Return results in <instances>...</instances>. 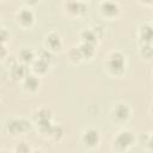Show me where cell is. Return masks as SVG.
I'll use <instances>...</instances> for the list:
<instances>
[{
	"mask_svg": "<svg viewBox=\"0 0 153 153\" xmlns=\"http://www.w3.org/2000/svg\"><path fill=\"white\" fill-rule=\"evenodd\" d=\"M109 68L112 73H122L123 68H124V59L122 56V54L120 53H112L109 60Z\"/></svg>",
	"mask_w": 153,
	"mask_h": 153,
	"instance_id": "cell-1",
	"label": "cell"
},
{
	"mask_svg": "<svg viewBox=\"0 0 153 153\" xmlns=\"http://www.w3.org/2000/svg\"><path fill=\"white\" fill-rule=\"evenodd\" d=\"M30 128V123L26 120H12L8 122V130L12 134H18L26 131Z\"/></svg>",
	"mask_w": 153,
	"mask_h": 153,
	"instance_id": "cell-2",
	"label": "cell"
},
{
	"mask_svg": "<svg viewBox=\"0 0 153 153\" xmlns=\"http://www.w3.org/2000/svg\"><path fill=\"white\" fill-rule=\"evenodd\" d=\"M133 141H134V136L130 131H122L116 137L115 145L121 149H127L133 143Z\"/></svg>",
	"mask_w": 153,
	"mask_h": 153,
	"instance_id": "cell-3",
	"label": "cell"
},
{
	"mask_svg": "<svg viewBox=\"0 0 153 153\" xmlns=\"http://www.w3.org/2000/svg\"><path fill=\"white\" fill-rule=\"evenodd\" d=\"M84 141L90 147L96 146L99 142V133L96 129H88L84 135Z\"/></svg>",
	"mask_w": 153,
	"mask_h": 153,
	"instance_id": "cell-4",
	"label": "cell"
},
{
	"mask_svg": "<svg viewBox=\"0 0 153 153\" xmlns=\"http://www.w3.org/2000/svg\"><path fill=\"white\" fill-rule=\"evenodd\" d=\"M102 11L106 16H115L118 12V6L114 1H104L102 4Z\"/></svg>",
	"mask_w": 153,
	"mask_h": 153,
	"instance_id": "cell-5",
	"label": "cell"
},
{
	"mask_svg": "<svg viewBox=\"0 0 153 153\" xmlns=\"http://www.w3.org/2000/svg\"><path fill=\"white\" fill-rule=\"evenodd\" d=\"M114 115L117 120L123 121L129 116V108L124 104H118L115 109H114Z\"/></svg>",
	"mask_w": 153,
	"mask_h": 153,
	"instance_id": "cell-6",
	"label": "cell"
},
{
	"mask_svg": "<svg viewBox=\"0 0 153 153\" xmlns=\"http://www.w3.org/2000/svg\"><path fill=\"white\" fill-rule=\"evenodd\" d=\"M18 19L24 25H30L33 22V14L29 10H22L18 14Z\"/></svg>",
	"mask_w": 153,
	"mask_h": 153,
	"instance_id": "cell-7",
	"label": "cell"
},
{
	"mask_svg": "<svg viewBox=\"0 0 153 153\" xmlns=\"http://www.w3.org/2000/svg\"><path fill=\"white\" fill-rule=\"evenodd\" d=\"M140 35H141L142 41H145L146 43L153 42V27L152 26H149V25L142 26L141 31H140Z\"/></svg>",
	"mask_w": 153,
	"mask_h": 153,
	"instance_id": "cell-8",
	"label": "cell"
},
{
	"mask_svg": "<svg viewBox=\"0 0 153 153\" xmlns=\"http://www.w3.org/2000/svg\"><path fill=\"white\" fill-rule=\"evenodd\" d=\"M47 44L49 48L51 49H59L61 47V39H60V36L56 35V33H50L48 37H47Z\"/></svg>",
	"mask_w": 153,
	"mask_h": 153,
	"instance_id": "cell-9",
	"label": "cell"
},
{
	"mask_svg": "<svg viewBox=\"0 0 153 153\" xmlns=\"http://www.w3.org/2000/svg\"><path fill=\"white\" fill-rule=\"evenodd\" d=\"M26 72H27V69H26V67L24 65H14L12 67V75L16 79H20V78L25 76Z\"/></svg>",
	"mask_w": 153,
	"mask_h": 153,
	"instance_id": "cell-10",
	"label": "cell"
},
{
	"mask_svg": "<svg viewBox=\"0 0 153 153\" xmlns=\"http://www.w3.org/2000/svg\"><path fill=\"white\" fill-rule=\"evenodd\" d=\"M67 8L72 13H80V12H84L86 10L85 5L81 4V2H78V1H71V2H68Z\"/></svg>",
	"mask_w": 153,
	"mask_h": 153,
	"instance_id": "cell-11",
	"label": "cell"
},
{
	"mask_svg": "<svg viewBox=\"0 0 153 153\" xmlns=\"http://www.w3.org/2000/svg\"><path fill=\"white\" fill-rule=\"evenodd\" d=\"M79 50H80L82 57H88V56H91V55L93 54V51H94L93 44H92V43H87V42L82 43V44L79 47Z\"/></svg>",
	"mask_w": 153,
	"mask_h": 153,
	"instance_id": "cell-12",
	"label": "cell"
},
{
	"mask_svg": "<svg viewBox=\"0 0 153 153\" xmlns=\"http://www.w3.org/2000/svg\"><path fill=\"white\" fill-rule=\"evenodd\" d=\"M25 87L26 88H29V90H36L37 87H38V85H39V81H38V79L36 78V76H33V75H27L26 76V79H25Z\"/></svg>",
	"mask_w": 153,
	"mask_h": 153,
	"instance_id": "cell-13",
	"label": "cell"
},
{
	"mask_svg": "<svg viewBox=\"0 0 153 153\" xmlns=\"http://www.w3.org/2000/svg\"><path fill=\"white\" fill-rule=\"evenodd\" d=\"M33 69L38 73H44L47 69H48V62L44 61V60H41L38 59V61H36L33 63Z\"/></svg>",
	"mask_w": 153,
	"mask_h": 153,
	"instance_id": "cell-14",
	"label": "cell"
},
{
	"mask_svg": "<svg viewBox=\"0 0 153 153\" xmlns=\"http://www.w3.org/2000/svg\"><path fill=\"white\" fill-rule=\"evenodd\" d=\"M81 36H82V39H84L85 42H87V43H93V42L97 39V35H96L93 31H91V30H85V31H82Z\"/></svg>",
	"mask_w": 153,
	"mask_h": 153,
	"instance_id": "cell-15",
	"label": "cell"
},
{
	"mask_svg": "<svg viewBox=\"0 0 153 153\" xmlns=\"http://www.w3.org/2000/svg\"><path fill=\"white\" fill-rule=\"evenodd\" d=\"M32 57H33V54H32L31 50H29V49H23V50L20 51V60H22L23 62L29 63V62L32 61Z\"/></svg>",
	"mask_w": 153,
	"mask_h": 153,
	"instance_id": "cell-16",
	"label": "cell"
},
{
	"mask_svg": "<svg viewBox=\"0 0 153 153\" xmlns=\"http://www.w3.org/2000/svg\"><path fill=\"white\" fill-rule=\"evenodd\" d=\"M36 120L39 121H44V120H50V111L47 109H41L38 110L37 115H36Z\"/></svg>",
	"mask_w": 153,
	"mask_h": 153,
	"instance_id": "cell-17",
	"label": "cell"
},
{
	"mask_svg": "<svg viewBox=\"0 0 153 153\" xmlns=\"http://www.w3.org/2000/svg\"><path fill=\"white\" fill-rule=\"evenodd\" d=\"M141 54L146 57V59H149L153 56V48L149 45V43H146L145 45L141 47Z\"/></svg>",
	"mask_w": 153,
	"mask_h": 153,
	"instance_id": "cell-18",
	"label": "cell"
},
{
	"mask_svg": "<svg viewBox=\"0 0 153 153\" xmlns=\"http://www.w3.org/2000/svg\"><path fill=\"white\" fill-rule=\"evenodd\" d=\"M69 56H71V59H72V60H74V61H76V60H79L80 57H82V55H81V53H80L79 48H78V49H76V48L72 49V50L69 51Z\"/></svg>",
	"mask_w": 153,
	"mask_h": 153,
	"instance_id": "cell-19",
	"label": "cell"
},
{
	"mask_svg": "<svg viewBox=\"0 0 153 153\" xmlns=\"http://www.w3.org/2000/svg\"><path fill=\"white\" fill-rule=\"evenodd\" d=\"M63 134V130H62V128L61 127H54L53 126V129H51V133H50V135H53L55 139H59L61 135Z\"/></svg>",
	"mask_w": 153,
	"mask_h": 153,
	"instance_id": "cell-20",
	"label": "cell"
},
{
	"mask_svg": "<svg viewBox=\"0 0 153 153\" xmlns=\"http://www.w3.org/2000/svg\"><path fill=\"white\" fill-rule=\"evenodd\" d=\"M39 59H41V60H44V61L48 62V61L51 60V54H50L48 50H44V49H43V50L39 51Z\"/></svg>",
	"mask_w": 153,
	"mask_h": 153,
	"instance_id": "cell-21",
	"label": "cell"
},
{
	"mask_svg": "<svg viewBox=\"0 0 153 153\" xmlns=\"http://www.w3.org/2000/svg\"><path fill=\"white\" fill-rule=\"evenodd\" d=\"M30 148H29V146H26L24 142H22L20 145H18V147H17V151L18 152H27Z\"/></svg>",
	"mask_w": 153,
	"mask_h": 153,
	"instance_id": "cell-22",
	"label": "cell"
},
{
	"mask_svg": "<svg viewBox=\"0 0 153 153\" xmlns=\"http://www.w3.org/2000/svg\"><path fill=\"white\" fill-rule=\"evenodd\" d=\"M29 4H36L37 2V0H26Z\"/></svg>",
	"mask_w": 153,
	"mask_h": 153,
	"instance_id": "cell-23",
	"label": "cell"
},
{
	"mask_svg": "<svg viewBox=\"0 0 153 153\" xmlns=\"http://www.w3.org/2000/svg\"><path fill=\"white\" fill-rule=\"evenodd\" d=\"M148 143H149V145H151V147L153 148V136H152V139L149 140V142H148Z\"/></svg>",
	"mask_w": 153,
	"mask_h": 153,
	"instance_id": "cell-24",
	"label": "cell"
},
{
	"mask_svg": "<svg viewBox=\"0 0 153 153\" xmlns=\"http://www.w3.org/2000/svg\"><path fill=\"white\" fill-rule=\"evenodd\" d=\"M142 1H145V2H151L152 0H142Z\"/></svg>",
	"mask_w": 153,
	"mask_h": 153,
	"instance_id": "cell-25",
	"label": "cell"
},
{
	"mask_svg": "<svg viewBox=\"0 0 153 153\" xmlns=\"http://www.w3.org/2000/svg\"><path fill=\"white\" fill-rule=\"evenodd\" d=\"M152 114H153V109H152Z\"/></svg>",
	"mask_w": 153,
	"mask_h": 153,
	"instance_id": "cell-26",
	"label": "cell"
}]
</instances>
